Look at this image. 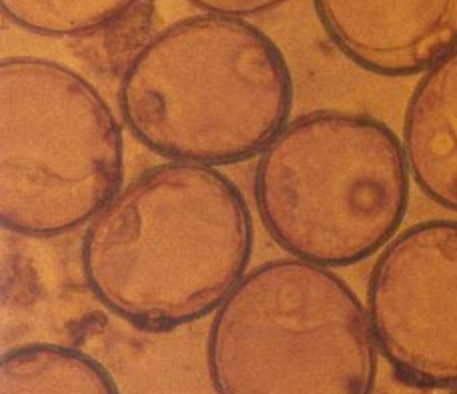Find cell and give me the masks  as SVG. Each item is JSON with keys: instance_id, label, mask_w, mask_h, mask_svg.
<instances>
[{"instance_id": "obj_3", "label": "cell", "mask_w": 457, "mask_h": 394, "mask_svg": "<svg viewBox=\"0 0 457 394\" xmlns=\"http://www.w3.org/2000/svg\"><path fill=\"white\" fill-rule=\"evenodd\" d=\"M403 144L381 120L313 111L289 120L255 168V202L271 241L325 268L379 252L410 204Z\"/></svg>"}, {"instance_id": "obj_6", "label": "cell", "mask_w": 457, "mask_h": 394, "mask_svg": "<svg viewBox=\"0 0 457 394\" xmlns=\"http://www.w3.org/2000/svg\"><path fill=\"white\" fill-rule=\"evenodd\" d=\"M365 308L399 381L457 389V220H426L391 238L371 268Z\"/></svg>"}, {"instance_id": "obj_1", "label": "cell", "mask_w": 457, "mask_h": 394, "mask_svg": "<svg viewBox=\"0 0 457 394\" xmlns=\"http://www.w3.org/2000/svg\"><path fill=\"white\" fill-rule=\"evenodd\" d=\"M253 218L243 193L205 164L162 162L119 188L87 225L85 283L145 332L197 323L247 275Z\"/></svg>"}, {"instance_id": "obj_2", "label": "cell", "mask_w": 457, "mask_h": 394, "mask_svg": "<svg viewBox=\"0 0 457 394\" xmlns=\"http://www.w3.org/2000/svg\"><path fill=\"white\" fill-rule=\"evenodd\" d=\"M293 77L273 38L245 19L195 14L137 48L122 70L129 133L170 162H245L287 125Z\"/></svg>"}, {"instance_id": "obj_7", "label": "cell", "mask_w": 457, "mask_h": 394, "mask_svg": "<svg viewBox=\"0 0 457 394\" xmlns=\"http://www.w3.org/2000/svg\"><path fill=\"white\" fill-rule=\"evenodd\" d=\"M333 46L379 77L428 72L457 48V0H313Z\"/></svg>"}, {"instance_id": "obj_4", "label": "cell", "mask_w": 457, "mask_h": 394, "mask_svg": "<svg viewBox=\"0 0 457 394\" xmlns=\"http://www.w3.org/2000/svg\"><path fill=\"white\" fill-rule=\"evenodd\" d=\"M378 342L370 315L333 270L295 257L249 270L207 336L217 394H371Z\"/></svg>"}, {"instance_id": "obj_9", "label": "cell", "mask_w": 457, "mask_h": 394, "mask_svg": "<svg viewBox=\"0 0 457 394\" xmlns=\"http://www.w3.org/2000/svg\"><path fill=\"white\" fill-rule=\"evenodd\" d=\"M0 394H119L99 360L64 344L32 342L6 350Z\"/></svg>"}, {"instance_id": "obj_10", "label": "cell", "mask_w": 457, "mask_h": 394, "mask_svg": "<svg viewBox=\"0 0 457 394\" xmlns=\"http://www.w3.org/2000/svg\"><path fill=\"white\" fill-rule=\"evenodd\" d=\"M138 4L141 0H0L8 22L45 38L91 37Z\"/></svg>"}, {"instance_id": "obj_8", "label": "cell", "mask_w": 457, "mask_h": 394, "mask_svg": "<svg viewBox=\"0 0 457 394\" xmlns=\"http://www.w3.org/2000/svg\"><path fill=\"white\" fill-rule=\"evenodd\" d=\"M402 144L421 193L457 212V48L423 72L413 88Z\"/></svg>"}, {"instance_id": "obj_5", "label": "cell", "mask_w": 457, "mask_h": 394, "mask_svg": "<svg viewBox=\"0 0 457 394\" xmlns=\"http://www.w3.org/2000/svg\"><path fill=\"white\" fill-rule=\"evenodd\" d=\"M122 178V128L91 80L38 56L0 62V223L6 233H75L119 193Z\"/></svg>"}, {"instance_id": "obj_12", "label": "cell", "mask_w": 457, "mask_h": 394, "mask_svg": "<svg viewBox=\"0 0 457 394\" xmlns=\"http://www.w3.org/2000/svg\"><path fill=\"white\" fill-rule=\"evenodd\" d=\"M452 394H457V389H455V390H453V392H452Z\"/></svg>"}, {"instance_id": "obj_11", "label": "cell", "mask_w": 457, "mask_h": 394, "mask_svg": "<svg viewBox=\"0 0 457 394\" xmlns=\"http://www.w3.org/2000/svg\"><path fill=\"white\" fill-rule=\"evenodd\" d=\"M199 11L207 14H221L235 16V19H249V16H259L271 12L275 8L287 3V0H187Z\"/></svg>"}]
</instances>
